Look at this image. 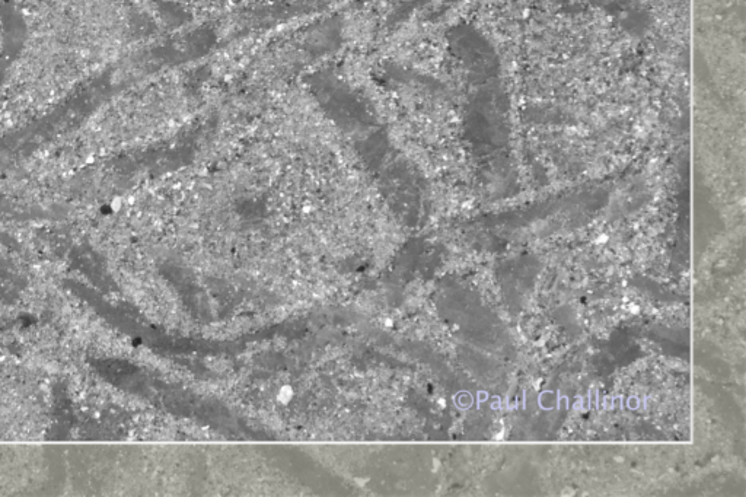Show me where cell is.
I'll list each match as a JSON object with an SVG mask.
<instances>
[]
</instances>
